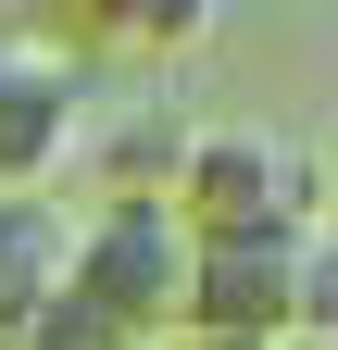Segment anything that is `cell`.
I'll use <instances>...</instances> for the list:
<instances>
[{
    "label": "cell",
    "mask_w": 338,
    "mask_h": 350,
    "mask_svg": "<svg viewBox=\"0 0 338 350\" xmlns=\"http://www.w3.org/2000/svg\"><path fill=\"white\" fill-rule=\"evenodd\" d=\"M188 138H200L188 113H163V100H125V113H113V125H88L75 150L101 163V200H163V188H176V163H188Z\"/></svg>",
    "instance_id": "4"
},
{
    "label": "cell",
    "mask_w": 338,
    "mask_h": 350,
    "mask_svg": "<svg viewBox=\"0 0 338 350\" xmlns=\"http://www.w3.org/2000/svg\"><path fill=\"white\" fill-rule=\"evenodd\" d=\"M88 138V88L51 38H13L0 25V200H51V175Z\"/></svg>",
    "instance_id": "3"
},
{
    "label": "cell",
    "mask_w": 338,
    "mask_h": 350,
    "mask_svg": "<svg viewBox=\"0 0 338 350\" xmlns=\"http://www.w3.org/2000/svg\"><path fill=\"white\" fill-rule=\"evenodd\" d=\"M101 38H125V51H200L213 13L200 0H101Z\"/></svg>",
    "instance_id": "6"
},
{
    "label": "cell",
    "mask_w": 338,
    "mask_h": 350,
    "mask_svg": "<svg viewBox=\"0 0 338 350\" xmlns=\"http://www.w3.org/2000/svg\"><path fill=\"white\" fill-rule=\"evenodd\" d=\"M288 325H301V338H338V238H326V226L301 238V275H288Z\"/></svg>",
    "instance_id": "7"
},
{
    "label": "cell",
    "mask_w": 338,
    "mask_h": 350,
    "mask_svg": "<svg viewBox=\"0 0 338 350\" xmlns=\"http://www.w3.org/2000/svg\"><path fill=\"white\" fill-rule=\"evenodd\" d=\"M163 213L188 250H288V238H313V150L276 125H200Z\"/></svg>",
    "instance_id": "1"
},
{
    "label": "cell",
    "mask_w": 338,
    "mask_h": 350,
    "mask_svg": "<svg viewBox=\"0 0 338 350\" xmlns=\"http://www.w3.org/2000/svg\"><path fill=\"white\" fill-rule=\"evenodd\" d=\"M63 250H75L63 200H0V325H25V313L63 300Z\"/></svg>",
    "instance_id": "5"
},
{
    "label": "cell",
    "mask_w": 338,
    "mask_h": 350,
    "mask_svg": "<svg viewBox=\"0 0 338 350\" xmlns=\"http://www.w3.org/2000/svg\"><path fill=\"white\" fill-rule=\"evenodd\" d=\"M176 288H188V238L163 200H101L63 250V300L113 350H176Z\"/></svg>",
    "instance_id": "2"
}]
</instances>
